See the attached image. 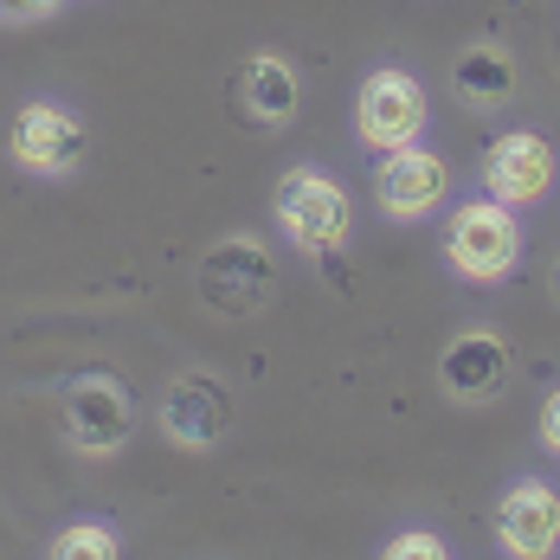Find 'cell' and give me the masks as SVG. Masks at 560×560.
<instances>
[{"label": "cell", "instance_id": "1", "mask_svg": "<svg viewBox=\"0 0 560 560\" xmlns=\"http://www.w3.org/2000/svg\"><path fill=\"white\" fill-rule=\"evenodd\" d=\"M271 213H278L283 238L296 245V252H310V258H329L348 245V194H341L336 180L323 168H290L278 180V200H271Z\"/></svg>", "mask_w": 560, "mask_h": 560}, {"label": "cell", "instance_id": "5", "mask_svg": "<svg viewBox=\"0 0 560 560\" xmlns=\"http://www.w3.org/2000/svg\"><path fill=\"white\" fill-rule=\"evenodd\" d=\"M65 439L78 457H116V451L136 439V406H129V393L104 381V374H91V381H78V387L65 393Z\"/></svg>", "mask_w": 560, "mask_h": 560}, {"label": "cell", "instance_id": "8", "mask_svg": "<svg viewBox=\"0 0 560 560\" xmlns=\"http://www.w3.org/2000/svg\"><path fill=\"white\" fill-rule=\"evenodd\" d=\"M497 541L522 560H548L560 548V490L541 477L509 483L497 503Z\"/></svg>", "mask_w": 560, "mask_h": 560}, {"label": "cell", "instance_id": "13", "mask_svg": "<svg viewBox=\"0 0 560 560\" xmlns=\"http://www.w3.org/2000/svg\"><path fill=\"white\" fill-rule=\"evenodd\" d=\"M238 97H245V110L258 116V122H290V116H296V97H303V84H296L290 58L258 52L252 65H245V78H238Z\"/></svg>", "mask_w": 560, "mask_h": 560}, {"label": "cell", "instance_id": "6", "mask_svg": "<svg viewBox=\"0 0 560 560\" xmlns=\"http://www.w3.org/2000/svg\"><path fill=\"white\" fill-rule=\"evenodd\" d=\"M162 432L187 451H213L232 432V387L213 374H180L162 393Z\"/></svg>", "mask_w": 560, "mask_h": 560}, {"label": "cell", "instance_id": "14", "mask_svg": "<svg viewBox=\"0 0 560 560\" xmlns=\"http://www.w3.org/2000/svg\"><path fill=\"white\" fill-rule=\"evenodd\" d=\"M52 560H116V528L104 522H78L52 541Z\"/></svg>", "mask_w": 560, "mask_h": 560}, {"label": "cell", "instance_id": "17", "mask_svg": "<svg viewBox=\"0 0 560 560\" xmlns=\"http://www.w3.org/2000/svg\"><path fill=\"white\" fill-rule=\"evenodd\" d=\"M541 445L560 457V387L548 393V406H541Z\"/></svg>", "mask_w": 560, "mask_h": 560}, {"label": "cell", "instance_id": "12", "mask_svg": "<svg viewBox=\"0 0 560 560\" xmlns=\"http://www.w3.org/2000/svg\"><path fill=\"white\" fill-rule=\"evenodd\" d=\"M451 97L464 110H503L515 97V58H509V46H497V39L464 46L457 65H451Z\"/></svg>", "mask_w": 560, "mask_h": 560}, {"label": "cell", "instance_id": "2", "mask_svg": "<svg viewBox=\"0 0 560 560\" xmlns=\"http://www.w3.org/2000/svg\"><path fill=\"white\" fill-rule=\"evenodd\" d=\"M445 258L457 278L503 283L522 258V225L509 213V200H464L445 225Z\"/></svg>", "mask_w": 560, "mask_h": 560}, {"label": "cell", "instance_id": "7", "mask_svg": "<svg viewBox=\"0 0 560 560\" xmlns=\"http://www.w3.org/2000/svg\"><path fill=\"white\" fill-rule=\"evenodd\" d=\"M7 149L26 174H71L84 162V122L71 110H58V104H26L13 116Z\"/></svg>", "mask_w": 560, "mask_h": 560}, {"label": "cell", "instance_id": "16", "mask_svg": "<svg viewBox=\"0 0 560 560\" xmlns=\"http://www.w3.org/2000/svg\"><path fill=\"white\" fill-rule=\"evenodd\" d=\"M46 13H58V0H0V26H33Z\"/></svg>", "mask_w": 560, "mask_h": 560}, {"label": "cell", "instance_id": "3", "mask_svg": "<svg viewBox=\"0 0 560 560\" xmlns=\"http://www.w3.org/2000/svg\"><path fill=\"white\" fill-rule=\"evenodd\" d=\"M271 290H278V265L252 232H232L200 258V303L213 316H258Z\"/></svg>", "mask_w": 560, "mask_h": 560}, {"label": "cell", "instance_id": "18", "mask_svg": "<svg viewBox=\"0 0 560 560\" xmlns=\"http://www.w3.org/2000/svg\"><path fill=\"white\" fill-rule=\"evenodd\" d=\"M555 303H560V271H555Z\"/></svg>", "mask_w": 560, "mask_h": 560}, {"label": "cell", "instance_id": "10", "mask_svg": "<svg viewBox=\"0 0 560 560\" xmlns=\"http://www.w3.org/2000/svg\"><path fill=\"white\" fill-rule=\"evenodd\" d=\"M509 381V341L490 336V329H464L439 354V393H451L457 406H483L497 399Z\"/></svg>", "mask_w": 560, "mask_h": 560}, {"label": "cell", "instance_id": "15", "mask_svg": "<svg viewBox=\"0 0 560 560\" xmlns=\"http://www.w3.org/2000/svg\"><path fill=\"white\" fill-rule=\"evenodd\" d=\"M381 555L387 560H445V541H439L432 528H412V535H393Z\"/></svg>", "mask_w": 560, "mask_h": 560}, {"label": "cell", "instance_id": "11", "mask_svg": "<svg viewBox=\"0 0 560 560\" xmlns=\"http://www.w3.org/2000/svg\"><path fill=\"white\" fill-rule=\"evenodd\" d=\"M483 180H490V194L509 200V207L541 200V194L555 187V149H548L535 129H509L503 142L490 149V162H483Z\"/></svg>", "mask_w": 560, "mask_h": 560}, {"label": "cell", "instance_id": "9", "mask_svg": "<svg viewBox=\"0 0 560 560\" xmlns=\"http://www.w3.org/2000/svg\"><path fill=\"white\" fill-rule=\"evenodd\" d=\"M374 194H381V213L387 220H425L439 213V200L451 194V174L432 149H393L387 162L374 168Z\"/></svg>", "mask_w": 560, "mask_h": 560}, {"label": "cell", "instance_id": "4", "mask_svg": "<svg viewBox=\"0 0 560 560\" xmlns=\"http://www.w3.org/2000/svg\"><path fill=\"white\" fill-rule=\"evenodd\" d=\"M354 129H361V142L368 149H406V142H419L425 136V84L412 78V71H368V84H361V97H354Z\"/></svg>", "mask_w": 560, "mask_h": 560}]
</instances>
